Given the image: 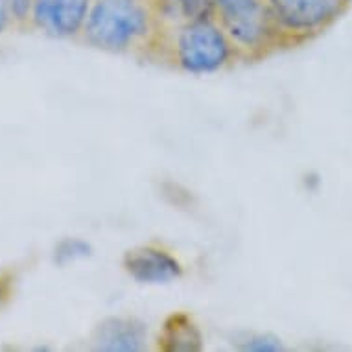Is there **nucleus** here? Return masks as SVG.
Returning a JSON list of instances; mask_svg holds the SVG:
<instances>
[{"label":"nucleus","instance_id":"nucleus-1","mask_svg":"<svg viewBox=\"0 0 352 352\" xmlns=\"http://www.w3.org/2000/svg\"><path fill=\"white\" fill-rule=\"evenodd\" d=\"M85 39L102 50H124L150 30V15L139 0H98L85 21Z\"/></svg>","mask_w":352,"mask_h":352},{"label":"nucleus","instance_id":"nucleus-2","mask_svg":"<svg viewBox=\"0 0 352 352\" xmlns=\"http://www.w3.org/2000/svg\"><path fill=\"white\" fill-rule=\"evenodd\" d=\"M177 61L185 70L194 74L214 72L221 69L231 56V45L226 30L212 21H192L177 37Z\"/></svg>","mask_w":352,"mask_h":352},{"label":"nucleus","instance_id":"nucleus-3","mask_svg":"<svg viewBox=\"0 0 352 352\" xmlns=\"http://www.w3.org/2000/svg\"><path fill=\"white\" fill-rule=\"evenodd\" d=\"M351 0H266L278 30L297 37L321 34L345 13Z\"/></svg>","mask_w":352,"mask_h":352},{"label":"nucleus","instance_id":"nucleus-4","mask_svg":"<svg viewBox=\"0 0 352 352\" xmlns=\"http://www.w3.org/2000/svg\"><path fill=\"white\" fill-rule=\"evenodd\" d=\"M221 24L227 37H231L238 47L260 48L272 37L277 24L266 2L251 0L242 6L219 10Z\"/></svg>","mask_w":352,"mask_h":352},{"label":"nucleus","instance_id":"nucleus-5","mask_svg":"<svg viewBox=\"0 0 352 352\" xmlns=\"http://www.w3.org/2000/svg\"><path fill=\"white\" fill-rule=\"evenodd\" d=\"M91 0H35L32 17L35 26L52 37H70L83 26Z\"/></svg>","mask_w":352,"mask_h":352},{"label":"nucleus","instance_id":"nucleus-6","mask_svg":"<svg viewBox=\"0 0 352 352\" xmlns=\"http://www.w3.org/2000/svg\"><path fill=\"white\" fill-rule=\"evenodd\" d=\"M124 270L142 284H168L183 275L179 260L155 245H140L124 254Z\"/></svg>","mask_w":352,"mask_h":352},{"label":"nucleus","instance_id":"nucleus-7","mask_svg":"<svg viewBox=\"0 0 352 352\" xmlns=\"http://www.w3.org/2000/svg\"><path fill=\"white\" fill-rule=\"evenodd\" d=\"M146 327L133 318L104 319L94 332V345L98 351L135 352L146 345Z\"/></svg>","mask_w":352,"mask_h":352},{"label":"nucleus","instance_id":"nucleus-8","mask_svg":"<svg viewBox=\"0 0 352 352\" xmlns=\"http://www.w3.org/2000/svg\"><path fill=\"white\" fill-rule=\"evenodd\" d=\"M201 332L186 314H173L159 338V349L168 352H194L201 349Z\"/></svg>","mask_w":352,"mask_h":352},{"label":"nucleus","instance_id":"nucleus-9","mask_svg":"<svg viewBox=\"0 0 352 352\" xmlns=\"http://www.w3.org/2000/svg\"><path fill=\"white\" fill-rule=\"evenodd\" d=\"M91 254V245L80 238H65L54 249V260L59 266H67L70 262L87 258Z\"/></svg>","mask_w":352,"mask_h":352},{"label":"nucleus","instance_id":"nucleus-10","mask_svg":"<svg viewBox=\"0 0 352 352\" xmlns=\"http://www.w3.org/2000/svg\"><path fill=\"white\" fill-rule=\"evenodd\" d=\"M181 15L192 23V21H203L212 15L216 2L214 0H175Z\"/></svg>","mask_w":352,"mask_h":352},{"label":"nucleus","instance_id":"nucleus-11","mask_svg":"<svg viewBox=\"0 0 352 352\" xmlns=\"http://www.w3.org/2000/svg\"><path fill=\"white\" fill-rule=\"evenodd\" d=\"M243 351H254V352H275L280 351L283 345H280V340L273 338V336H249L242 341L240 345Z\"/></svg>","mask_w":352,"mask_h":352},{"label":"nucleus","instance_id":"nucleus-12","mask_svg":"<svg viewBox=\"0 0 352 352\" xmlns=\"http://www.w3.org/2000/svg\"><path fill=\"white\" fill-rule=\"evenodd\" d=\"M34 2L35 0H10L13 19L24 21V19L28 17L30 13H32V10H34Z\"/></svg>","mask_w":352,"mask_h":352},{"label":"nucleus","instance_id":"nucleus-13","mask_svg":"<svg viewBox=\"0 0 352 352\" xmlns=\"http://www.w3.org/2000/svg\"><path fill=\"white\" fill-rule=\"evenodd\" d=\"M12 4L10 0H0V32H4L12 19Z\"/></svg>","mask_w":352,"mask_h":352},{"label":"nucleus","instance_id":"nucleus-14","mask_svg":"<svg viewBox=\"0 0 352 352\" xmlns=\"http://www.w3.org/2000/svg\"><path fill=\"white\" fill-rule=\"evenodd\" d=\"M216 2V8L219 10H229V8L242 6V4H248L251 0H214Z\"/></svg>","mask_w":352,"mask_h":352},{"label":"nucleus","instance_id":"nucleus-15","mask_svg":"<svg viewBox=\"0 0 352 352\" xmlns=\"http://www.w3.org/2000/svg\"><path fill=\"white\" fill-rule=\"evenodd\" d=\"M0 295H2V294H0Z\"/></svg>","mask_w":352,"mask_h":352}]
</instances>
